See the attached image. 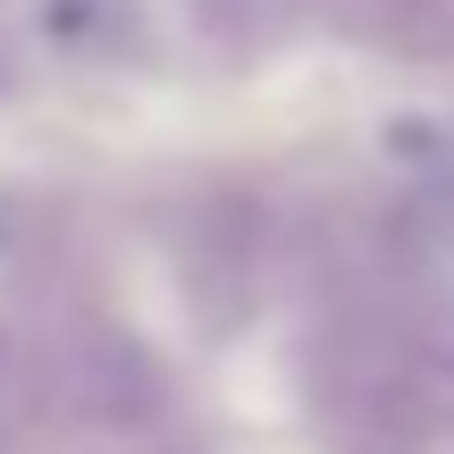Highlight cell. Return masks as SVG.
Listing matches in <instances>:
<instances>
[{
  "label": "cell",
  "instance_id": "6da1fadb",
  "mask_svg": "<svg viewBox=\"0 0 454 454\" xmlns=\"http://www.w3.org/2000/svg\"><path fill=\"white\" fill-rule=\"evenodd\" d=\"M51 387H59L84 421H152V412L168 404L160 362L135 337H118V328H67L59 354H51Z\"/></svg>",
  "mask_w": 454,
  "mask_h": 454
},
{
  "label": "cell",
  "instance_id": "7a4b0ae2",
  "mask_svg": "<svg viewBox=\"0 0 454 454\" xmlns=\"http://www.w3.org/2000/svg\"><path fill=\"white\" fill-rule=\"evenodd\" d=\"M261 294V219L244 202H202L185 219V303L211 311V328H236Z\"/></svg>",
  "mask_w": 454,
  "mask_h": 454
},
{
  "label": "cell",
  "instance_id": "3957f363",
  "mask_svg": "<svg viewBox=\"0 0 454 454\" xmlns=\"http://www.w3.org/2000/svg\"><path fill=\"white\" fill-rule=\"evenodd\" d=\"M17 26L59 67H127V59H144V0H17Z\"/></svg>",
  "mask_w": 454,
  "mask_h": 454
},
{
  "label": "cell",
  "instance_id": "277c9868",
  "mask_svg": "<svg viewBox=\"0 0 454 454\" xmlns=\"http://www.w3.org/2000/svg\"><path fill=\"white\" fill-rule=\"evenodd\" d=\"M328 9H337L345 26H362V34H387V43H404V34L429 17V0H328Z\"/></svg>",
  "mask_w": 454,
  "mask_h": 454
},
{
  "label": "cell",
  "instance_id": "5b68a950",
  "mask_svg": "<svg viewBox=\"0 0 454 454\" xmlns=\"http://www.w3.org/2000/svg\"><path fill=\"white\" fill-rule=\"evenodd\" d=\"M404 51H429V59H454V0H429V17L404 34Z\"/></svg>",
  "mask_w": 454,
  "mask_h": 454
}]
</instances>
